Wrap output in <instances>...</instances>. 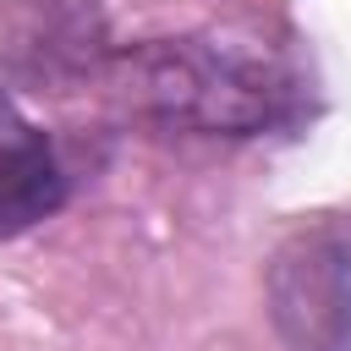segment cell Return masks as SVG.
<instances>
[{
	"label": "cell",
	"mask_w": 351,
	"mask_h": 351,
	"mask_svg": "<svg viewBox=\"0 0 351 351\" xmlns=\"http://www.w3.org/2000/svg\"><path fill=\"white\" fill-rule=\"evenodd\" d=\"M126 110L192 137H263L307 115V82L274 49L225 33H176L110 49L104 71Z\"/></svg>",
	"instance_id": "cell-1"
},
{
	"label": "cell",
	"mask_w": 351,
	"mask_h": 351,
	"mask_svg": "<svg viewBox=\"0 0 351 351\" xmlns=\"http://www.w3.org/2000/svg\"><path fill=\"white\" fill-rule=\"evenodd\" d=\"M285 351H351V219L296 230L263 269Z\"/></svg>",
	"instance_id": "cell-2"
},
{
	"label": "cell",
	"mask_w": 351,
	"mask_h": 351,
	"mask_svg": "<svg viewBox=\"0 0 351 351\" xmlns=\"http://www.w3.org/2000/svg\"><path fill=\"white\" fill-rule=\"evenodd\" d=\"M110 60L93 0H0V66L49 88L99 77Z\"/></svg>",
	"instance_id": "cell-3"
},
{
	"label": "cell",
	"mask_w": 351,
	"mask_h": 351,
	"mask_svg": "<svg viewBox=\"0 0 351 351\" xmlns=\"http://www.w3.org/2000/svg\"><path fill=\"white\" fill-rule=\"evenodd\" d=\"M71 203V165L60 143L22 115V104L0 88V241L55 219Z\"/></svg>",
	"instance_id": "cell-4"
}]
</instances>
